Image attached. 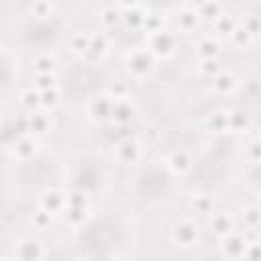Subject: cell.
Listing matches in <instances>:
<instances>
[{
	"instance_id": "obj_1",
	"label": "cell",
	"mask_w": 261,
	"mask_h": 261,
	"mask_svg": "<svg viewBox=\"0 0 261 261\" xmlns=\"http://www.w3.org/2000/svg\"><path fill=\"white\" fill-rule=\"evenodd\" d=\"M155 61H157L155 55L147 47H137V49H133L126 55V69H128V73L133 77L143 80V77H147V75L153 73Z\"/></svg>"
},
{
	"instance_id": "obj_2",
	"label": "cell",
	"mask_w": 261,
	"mask_h": 261,
	"mask_svg": "<svg viewBox=\"0 0 261 261\" xmlns=\"http://www.w3.org/2000/svg\"><path fill=\"white\" fill-rule=\"evenodd\" d=\"M145 47L155 55V59H167V57H171L175 53L177 39H175L173 33H169V31L163 29V31H159L155 35H149Z\"/></svg>"
},
{
	"instance_id": "obj_3",
	"label": "cell",
	"mask_w": 261,
	"mask_h": 261,
	"mask_svg": "<svg viewBox=\"0 0 261 261\" xmlns=\"http://www.w3.org/2000/svg\"><path fill=\"white\" fill-rule=\"evenodd\" d=\"M245 251H247V241L243 237V232H230L226 237L220 239V253L230 259V261H239L245 259Z\"/></svg>"
},
{
	"instance_id": "obj_4",
	"label": "cell",
	"mask_w": 261,
	"mask_h": 261,
	"mask_svg": "<svg viewBox=\"0 0 261 261\" xmlns=\"http://www.w3.org/2000/svg\"><path fill=\"white\" fill-rule=\"evenodd\" d=\"M171 239L175 245L188 249L194 247L198 243V226L192 220H179L173 228H171Z\"/></svg>"
},
{
	"instance_id": "obj_5",
	"label": "cell",
	"mask_w": 261,
	"mask_h": 261,
	"mask_svg": "<svg viewBox=\"0 0 261 261\" xmlns=\"http://www.w3.org/2000/svg\"><path fill=\"white\" fill-rule=\"evenodd\" d=\"M112 108H114V102L102 94V96H96L92 102H90V108H88V114L94 122L102 124V122H108L112 120Z\"/></svg>"
},
{
	"instance_id": "obj_6",
	"label": "cell",
	"mask_w": 261,
	"mask_h": 261,
	"mask_svg": "<svg viewBox=\"0 0 261 261\" xmlns=\"http://www.w3.org/2000/svg\"><path fill=\"white\" fill-rule=\"evenodd\" d=\"M118 6L122 10V20H124L126 29H130V31L143 29V22H145V16H147V10L143 8V4L130 2V4H118Z\"/></svg>"
},
{
	"instance_id": "obj_7",
	"label": "cell",
	"mask_w": 261,
	"mask_h": 261,
	"mask_svg": "<svg viewBox=\"0 0 261 261\" xmlns=\"http://www.w3.org/2000/svg\"><path fill=\"white\" fill-rule=\"evenodd\" d=\"M114 157L120 161V163H137L141 159V145L135 141V139H122L116 143L114 147Z\"/></svg>"
},
{
	"instance_id": "obj_8",
	"label": "cell",
	"mask_w": 261,
	"mask_h": 261,
	"mask_svg": "<svg viewBox=\"0 0 261 261\" xmlns=\"http://www.w3.org/2000/svg\"><path fill=\"white\" fill-rule=\"evenodd\" d=\"M14 257L18 261H41L43 259V247L37 239H22L16 243Z\"/></svg>"
},
{
	"instance_id": "obj_9",
	"label": "cell",
	"mask_w": 261,
	"mask_h": 261,
	"mask_svg": "<svg viewBox=\"0 0 261 261\" xmlns=\"http://www.w3.org/2000/svg\"><path fill=\"white\" fill-rule=\"evenodd\" d=\"M167 167L171 173L175 175H186L192 169V155L186 149H175L169 157H167Z\"/></svg>"
},
{
	"instance_id": "obj_10",
	"label": "cell",
	"mask_w": 261,
	"mask_h": 261,
	"mask_svg": "<svg viewBox=\"0 0 261 261\" xmlns=\"http://www.w3.org/2000/svg\"><path fill=\"white\" fill-rule=\"evenodd\" d=\"M41 208L47 210L49 214H59L67 208V202H65V194H61L59 190H47L43 192L41 196Z\"/></svg>"
},
{
	"instance_id": "obj_11",
	"label": "cell",
	"mask_w": 261,
	"mask_h": 261,
	"mask_svg": "<svg viewBox=\"0 0 261 261\" xmlns=\"http://www.w3.org/2000/svg\"><path fill=\"white\" fill-rule=\"evenodd\" d=\"M200 24V16H198V10L194 4H184L179 8V14H177V27L184 31V33H192L196 31Z\"/></svg>"
},
{
	"instance_id": "obj_12",
	"label": "cell",
	"mask_w": 261,
	"mask_h": 261,
	"mask_svg": "<svg viewBox=\"0 0 261 261\" xmlns=\"http://www.w3.org/2000/svg\"><path fill=\"white\" fill-rule=\"evenodd\" d=\"M237 84H239V80L230 69H222L218 75L212 77V90L216 94H220V96H226V94L234 92Z\"/></svg>"
},
{
	"instance_id": "obj_13",
	"label": "cell",
	"mask_w": 261,
	"mask_h": 261,
	"mask_svg": "<svg viewBox=\"0 0 261 261\" xmlns=\"http://www.w3.org/2000/svg\"><path fill=\"white\" fill-rule=\"evenodd\" d=\"M196 53L200 59H218V53H220V43L216 37L212 35H206L202 37L198 43H196Z\"/></svg>"
},
{
	"instance_id": "obj_14",
	"label": "cell",
	"mask_w": 261,
	"mask_h": 261,
	"mask_svg": "<svg viewBox=\"0 0 261 261\" xmlns=\"http://www.w3.org/2000/svg\"><path fill=\"white\" fill-rule=\"evenodd\" d=\"M108 51V37L104 33H92V41H90V49L84 57L92 59V61H98L106 55Z\"/></svg>"
},
{
	"instance_id": "obj_15",
	"label": "cell",
	"mask_w": 261,
	"mask_h": 261,
	"mask_svg": "<svg viewBox=\"0 0 261 261\" xmlns=\"http://www.w3.org/2000/svg\"><path fill=\"white\" fill-rule=\"evenodd\" d=\"M135 118V106L130 104V100H120V102H114V108H112V120L120 126L124 124H130V120Z\"/></svg>"
},
{
	"instance_id": "obj_16",
	"label": "cell",
	"mask_w": 261,
	"mask_h": 261,
	"mask_svg": "<svg viewBox=\"0 0 261 261\" xmlns=\"http://www.w3.org/2000/svg\"><path fill=\"white\" fill-rule=\"evenodd\" d=\"M210 228H212V232H214L218 239L230 234L232 228H234L230 214H226V212H216V214L210 218Z\"/></svg>"
},
{
	"instance_id": "obj_17",
	"label": "cell",
	"mask_w": 261,
	"mask_h": 261,
	"mask_svg": "<svg viewBox=\"0 0 261 261\" xmlns=\"http://www.w3.org/2000/svg\"><path fill=\"white\" fill-rule=\"evenodd\" d=\"M37 151V141L33 135H27V137H18L14 139V155L16 159H31Z\"/></svg>"
},
{
	"instance_id": "obj_18",
	"label": "cell",
	"mask_w": 261,
	"mask_h": 261,
	"mask_svg": "<svg viewBox=\"0 0 261 261\" xmlns=\"http://www.w3.org/2000/svg\"><path fill=\"white\" fill-rule=\"evenodd\" d=\"M206 126L212 133H224V130H228V110H222V108L212 110L208 114V118H206Z\"/></svg>"
},
{
	"instance_id": "obj_19",
	"label": "cell",
	"mask_w": 261,
	"mask_h": 261,
	"mask_svg": "<svg viewBox=\"0 0 261 261\" xmlns=\"http://www.w3.org/2000/svg\"><path fill=\"white\" fill-rule=\"evenodd\" d=\"M100 16V22L106 27V29H112L118 24V20H122V10L118 4H104L98 12Z\"/></svg>"
},
{
	"instance_id": "obj_20",
	"label": "cell",
	"mask_w": 261,
	"mask_h": 261,
	"mask_svg": "<svg viewBox=\"0 0 261 261\" xmlns=\"http://www.w3.org/2000/svg\"><path fill=\"white\" fill-rule=\"evenodd\" d=\"M196 10H198L200 20H208V22H214L216 18H220V16L224 14L222 4H220V2H214V0H212V2H202V4H198Z\"/></svg>"
},
{
	"instance_id": "obj_21",
	"label": "cell",
	"mask_w": 261,
	"mask_h": 261,
	"mask_svg": "<svg viewBox=\"0 0 261 261\" xmlns=\"http://www.w3.org/2000/svg\"><path fill=\"white\" fill-rule=\"evenodd\" d=\"M249 128V116L234 108V110H228V130L230 133H245Z\"/></svg>"
},
{
	"instance_id": "obj_22",
	"label": "cell",
	"mask_w": 261,
	"mask_h": 261,
	"mask_svg": "<svg viewBox=\"0 0 261 261\" xmlns=\"http://www.w3.org/2000/svg\"><path fill=\"white\" fill-rule=\"evenodd\" d=\"M90 41H92V33L80 31V33H75V35L69 39V49H71L75 55H86L88 49H90Z\"/></svg>"
},
{
	"instance_id": "obj_23",
	"label": "cell",
	"mask_w": 261,
	"mask_h": 261,
	"mask_svg": "<svg viewBox=\"0 0 261 261\" xmlns=\"http://www.w3.org/2000/svg\"><path fill=\"white\" fill-rule=\"evenodd\" d=\"M18 102H20V106L27 110V112H39V108H41V92H37V90H24L22 94H20V98H18Z\"/></svg>"
},
{
	"instance_id": "obj_24",
	"label": "cell",
	"mask_w": 261,
	"mask_h": 261,
	"mask_svg": "<svg viewBox=\"0 0 261 261\" xmlns=\"http://www.w3.org/2000/svg\"><path fill=\"white\" fill-rule=\"evenodd\" d=\"M29 120H31V135L33 137L45 135L49 130V116L45 112H33V114H29Z\"/></svg>"
},
{
	"instance_id": "obj_25",
	"label": "cell",
	"mask_w": 261,
	"mask_h": 261,
	"mask_svg": "<svg viewBox=\"0 0 261 261\" xmlns=\"http://www.w3.org/2000/svg\"><path fill=\"white\" fill-rule=\"evenodd\" d=\"M237 27H239V22H237V18L230 16V14H222L220 18L214 20V31H216L218 35H224V37H230Z\"/></svg>"
},
{
	"instance_id": "obj_26",
	"label": "cell",
	"mask_w": 261,
	"mask_h": 261,
	"mask_svg": "<svg viewBox=\"0 0 261 261\" xmlns=\"http://www.w3.org/2000/svg\"><path fill=\"white\" fill-rule=\"evenodd\" d=\"M55 65H57V61H55V57L49 55V53L37 55V57H35V63H33V67H35L37 73H55Z\"/></svg>"
},
{
	"instance_id": "obj_27",
	"label": "cell",
	"mask_w": 261,
	"mask_h": 261,
	"mask_svg": "<svg viewBox=\"0 0 261 261\" xmlns=\"http://www.w3.org/2000/svg\"><path fill=\"white\" fill-rule=\"evenodd\" d=\"M143 31L149 35H155L159 31H163V16L157 14V12H149L147 10V16H145V22H143Z\"/></svg>"
},
{
	"instance_id": "obj_28",
	"label": "cell",
	"mask_w": 261,
	"mask_h": 261,
	"mask_svg": "<svg viewBox=\"0 0 261 261\" xmlns=\"http://www.w3.org/2000/svg\"><path fill=\"white\" fill-rule=\"evenodd\" d=\"M112 102H120V100H126V96H128V88H126V84L124 82H120V80H116V82H112L108 88H106V92H104Z\"/></svg>"
},
{
	"instance_id": "obj_29",
	"label": "cell",
	"mask_w": 261,
	"mask_h": 261,
	"mask_svg": "<svg viewBox=\"0 0 261 261\" xmlns=\"http://www.w3.org/2000/svg\"><path fill=\"white\" fill-rule=\"evenodd\" d=\"M192 210L198 212V214H212L214 210V200L206 194H198L194 200H192Z\"/></svg>"
},
{
	"instance_id": "obj_30",
	"label": "cell",
	"mask_w": 261,
	"mask_h": 261,
	"mask_svg": "<svg viewBox=\"0 0 261 261\" xmlns=\"http://www.w3.org/2000/svg\"><path fill=\"white\" fill-rule=\"evenodd\" d=\"M243 220H245V226L247 228H257L261 226V206H247L243 210Z\"/></svg>"
},
{
	"instance_id": "obj_31",
	"label": "cell",
	"mask_w": 261,
	"mask_h": 261,
	"mask_svg": "<svg viewBox=\"0 0 261 261\" xmlns=\"http://www.w3.org/2000/svg\"><path fill=\"white\" fill-rule=\"evenodd\" d=\"M63 214H65L67 224L77 226V224H84V222H86V218H88V208H71V206H67V208L63 210Z\"/></svg>"
},
{
	"instance_id": "obj_32",
	"label": "cell",
	"mask_w": 261,
	"mask_h": 261,
	"mask_svg": "<svg viewBox=\"0 0 261 261\" xmlns=\"http://www.w3.org/2000/svg\"><path fill=\"white\" fill-rule=\"evenodd\" d=\"M228 39H230V43H232L234 47H243V49L253 43V37L247 33V29H245L243 24H239V27L232 31V35H230Z\"/></svg>"
},
{
	"instance_id": "obj_33",
	"label": "cell",
	"mask_w": 261,
	"mask_h": 261,
	"mask_svg": "<svg viewBox=\"0 0 261 261\" xmlns=\"http://www.w3.org/2000/svg\"><path fill=\"white\" fill-rule=\"evenodd\" d=\"M57 88V75L55 73H37L35 75V90L37 92H45Z\"/></svg>"
},
{
	"instance_id": "obj_34",
	"label": "cell",
	"mask_w": 261,
	"mask_h": 261,
	"mask_svg": "<svg viewBox=\"0 0 261 261\" xmlns=\"http://www.w3.org/2000/svg\"><path fill=\"white\" fill-rule=\"evenodd\" d=\"M53 10H55V6L51 4V2H47V0H39V2H33V6H31V14L35 16V18H49L51 14H53Z\"/></svg>"
},
{
	"instance_id": "obj_35",
	"label": "cell",
	"mask_w": 261,
	"mask_h": 261,
	"mask_svg": "<svg viewBox=\"0 0 261 261\" xmlns=\"http://www.w3.org/2000/svg\"><path fill=\"white\" fill-rule=\"evenodd\" d=\"M61 100V94H59V88H51V90H45L41 92V108L45 110H51L59 104Z\"/></svg>"
},
{
	"instance_id": "obj_36",
	"label": "cell",
	"mask_w": 261,
	"mask_h": 261,
	"mask_svg": "<svg viewBox=\"0 0 261 261\" xmlns=\"http://www.w3.org/2000/svg\"><path fill=\"white\" fill-rule=\"evenodd\" d=\"M12 130H14L16 139L31 135V120H29V114H18V116L12 120Z\"/></svg>"
},
{
	"instance_id": "obj_37",
	"label": "cell",
	"mask_w": 261,
	"mask_h": 261,
	"mask_svg": "<svg viewBox=\"0 0 261 261\" xmlns=\"http://www.w3.org/2000/svg\"><path fill=\"white\" fill-rule=\"evenodd\" d=\"M198 69H200L202 75H208V77H214V75H218V73L222 71L218 59H200Z\"/></svg>"
},
{
	"instance_id": "obj_38",
	"label": "cell",
	"mask_w": 261,
	"mask_h": 261,
	"mask_svg": "<svg viewBox=\"0 0 261 261\" xmlns=\"http://www.w3.org/2000/svg\"><path fill=\"white\" fill-rule=\"evenodd\" d=\"M51 218H53V214H49L47 210L39 208V210L33 214L31 222H33V226H35L37 230H47V228H49V224H51Z\"/></svg>"
},
{
	"instance_id": "obj_39",
	"label": "cell",
	"mask_w": 261,
	"mask_h": 261,
	"mask_svg": "<svg viewBox=\"0 0 261 261\" xmlns=\"http://www.w3.org/2000/svg\"><path fill=\"white\" fill-rule=\"evenodd\" d=\"M65 202L71 208H88V196L84 192H69V194H65Z\"/></svg>"
},
{
	"instance_id": "obj_40",
	"label": "cell",
	"mask_w": 261,
	"mask_h": 261,
	"mask_svg": "<svg viewBox=\"0 0 261 261\" xmlns=\"http://www.w3.org/2000/svg\"><path fill=\"white\" fill-rule=\"evenodd\" d=\"M243 27L247 29V33L255 39V37H261V16H255V14H251V16H247L245 20H243Z\"/></svg>"
},
{
	"instance_id": "obj_41",
	"label": "cell",
	"mask_w": 261,
	"mask_h": 261,
	"mask_svg": "<svg viewBox=\"0 0 261 261\" xmlns=\"http://www.w3.org/2000/svg\"><path fill=\"white\" fill-rule=\"evenodd\" d=\"M247 159L251 163H261V139H255L247 145V151H245Z\"/></svg>"
},
{
	"instance_id": "obj_42",
	"label": "cell",
	"mask_w": 261,
	"mask_h": 261,
	"mask_svg": "<svg viewBox=\"0 0 261 261\" xmlns=\"http://www.w3.org/2000/svg\"><path fill=\"white\" fill-rule=\"evenodd\" d=\"M245 261H261V241L247 245V251H245Z\"/></svg>"
},
{
	"instance_id": "obj_43",
	"label": "cell",
	"mask_w": 261,
	"mask_h": 261,
	"mask_svg": "<svg viewBox=\"0 0 261 261\" xmlns=\"http://www.w3.org/2000/svg\"><path fill=\"white\" fill-rule=\"evenodd\" d=\"M243 237H245L247 245H251V243H257V241H261V239H259V232H257V228H245Z\"/></svg>"
},
{
	"instance_id": "obj_44",
	"label": "cell",
	"mask_w": 261,
	"mask_h": 261,
	"mask_svg": "<svg viewBox=\"0 0 261 261\" xmlns=\"http://www.w3.org/2000/svg\"><path fill=\"white\" fill-rule=\"evenodd\" d=\"M257 126H259V130H261V114H259V118H257Z\"/></svg>"
},
{
	"instance_id": "obj_45",
	"label": "cell",
	"mask_w": 261,
	"mask_h": 261,
	"mask_svg": "<svg viewBox=\"0 0 261 261\" xmlns=\"http://www.w3.org/2000/svg\"><path fill=\"white\" fill-rule=\"evenodd\" d=\"M4 261H18V259H16V257H6Z\"/></svg>"
},
{
	"instance_id": "obj_46",
	"label": "cell",
	"mask_w": 261,
	"mask_h": 261,
	"mask_svg": "<svg viewBox=\"0 0 261 261\" xmlns=\"http://www.w3.org/2000/svg\"><path fill=\"white\" fill-rule=\"evenodd\" d=\"M259 206H261V204H259Z\"/></svg>"
}]
</instances>
